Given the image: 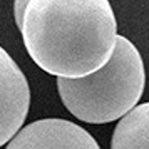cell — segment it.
Masks as SVG:
<instances>
[{"mask_svg":"<svg viewBox=\"0 0 149 149\" xmlns=\"http://www.w3.org/2000/svg\"><path fill=\"white\" fill-rule=\"evenodd\" d=\"M146 87V70L139 50L124 35H117L114 52L99 70L65 79L57 77V89L70 114L89 124L121 119L139 104Z\"/></svg>","mask_w":149,"mask_h":149,"instance_id":"7a4b0ae2","label":"cell"},{"mask_svg":"<svg viewBox=\"0 0 149 149\" xmlns=\"http://www.w3.org/2000/svg\"><path fill=\"white\" fill-rule=\"evenodd\" d=\"M5 149H101V146L79 124L47 117L20 127Z\"/></svg>","mask_w":149,"mask_h":149,"instance_id":"3957f363","label":"cell"},{"mask_svg":"<svg viewBox=\"0 0 149 149\" xmlns=\"http://www.w3.org/2000/svg\"><path fill=\"white\" fill-rule=\"evenodd\" d=\"M111 149H149V102L136 104L119 119Z\"/></svg>","mask_w":149,"mask_h":149,"instance_id":"5b68a950","label":"cell"},{"mask_svg":"<svg viewBox=\"0 0 149 149\" xmlns=\"http://www.w3.org/2000/svg\"><path fill=\"white\" fill-rule=\"evenodd\" d=\"M30 107V87L22 69L0 47V146L24 126Z\"/></svg>","mask_w":149,"mask_h":149,"instance_id":"277c9868","label":"cell"},{"mask_svg":"<svg viewBox=\"0 0 149 149\" xmlns=\"http://www.w3.org/2000/svg\"><path fill=\"white\" fill-rule=\"evenodd\" d=\"M27 3H29V0H15L14 2V17H15V24H17L19 29H20L22 17H24V12H25Z\"/></svg>","mask_w":149,"mask_h":149,"instance_id":"8992f818","label":"cell"},{"mask_svg":"<svg viewBox=\"0 0 149 149\" xmlns=\"http://www.w3.org/2000/svg\"><path fill=\"white\" fill-rule=\"evenodd\" d=\"M20 34L30 59L42 70L77 79L111 59L117 22L109 0H29Z\"/></svg>","mask_w":149,"mask_h":149,"instance_id":"6da1fadb","label":"cell"}]
</instances>
